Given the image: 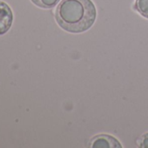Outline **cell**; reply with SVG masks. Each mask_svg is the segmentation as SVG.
Returning a JSON list of instances; mask_svg holds the SVG:
<instances>
[{"label":"cell","instance_id":"obj_2","mask_svg":"<svg viewBox=\"0 0 148 148\" xmlns=\"http://www.w3.org/2000/svg\"><path fill=\"white\" fill-rule=\"evenodd\" d=\"M13 23V12L11 7L0 0V35L5 34Z\"/></svg>","mask_w":148,"mask_h":148},{"label":"cell","instance_id":"obj_5","mask_svg":"<svg viewBox=\"0 0 148 148\" xmlns=\"http://www.w3.org/2000/svg\"><path fill=\"white\" fill-rule=\"evenodd\" d=\"M31 1L39 8L51 9L59 3L60 0H31Z\"/></svg>","mask_w":148,"mask_h":148},{"label":"cell","instance_id":"obj_4","mask_svg":"<svg viewBox=\"0 0 148 148\" xmlns=\"http://www.w3.org/2000/svg\"><path fill=\"white\" fill-rule=\"evenodd\" d=\"M134 10L137 11L142 17L148 18V0H136Z\"/></svg>","mask_w":148,"mask_h":148},{"label":"cell","instance_id":"obj_1","mask_svg":"<svg viewBox=\"0 0 148 148\" xmlns=\"http://www.w3.org/2000/svg\"><path fill=\"white\" fill-rule=\"evenodd\" d=\"M96 17L97 10L92 0H62L55 12L58 25L71 33L89 30Z\"/></svg>","mask_w":148,"mask_h":148},{"label":"cell","instance_id":"obj_6","mask_svg":"<svg viewBox=\"0 0 148 148\" xmlns=\"http://www.w3.org/2000/svg\"><path fill=\"white\" fill-rule=\"evenodd\" d=\"M139 146L142 148H148V132L142 135L139 139Z\"/></svg>","mask_w":148,"mask_h":148},{"label":"cell","instance_id":"obj_3","mask_svg":"<svg viewBox=\"0 0 148 148\" xmlns=\"http://www.w3.org/2000/svg\"><path fill=\"white\" fill-rule=\"evenodd\" d=\"M90 146L93 148H120L122 147L120 142L113 136L107 134H99L94 136L91 142Z\"/></svg>","mask_w":148,"mask_h":148}]
</instances>
